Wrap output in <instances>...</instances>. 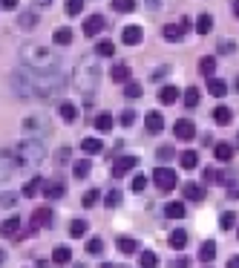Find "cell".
I'll return each mask as SVG.
<instances>
[{"label": "cell", "mask_w": 239, "mask_h": 268, "mask_svg": "<svg viewBox=\"0 0 239 268\" xmlns=\"http://www.w3.org/2000/svg\"><path fill=\"white\" fill-rule=\"evenodd\" d=\"M64 87V72L61 70H35V67H21L12 72V90L21 98H49L61 93Z\"/></svg>", "instance_id": "cell-1"}, {"label": "cell", "mask_w": 239, "mask_h": 268, "mask_svg": "<svg viewBox=\"0 0 239 268\" xmlns=\"http://www.w3.org/2000/svg\"><path fill=\"white\" fill-rule=\"evenodd\" d=\"M23 67H35V70H61V58L44 44H26L21 49Z\"/></svg>", "instance_id": "cell-2"}, {"label": "cell", "mask_w": 239, "mask_h": 268, "mask_svg": "<svg viewBox=\"0 0 239 268\" xmlns=\"http://www.w3.org/2000/svg\"><path fill=\"white\" fill-rule=\"evenodd\" d=\"M98 81H101V67H98L92 58H84L78 67H75V72H72V84L87 95L98 87Z\"/></svg>", "instance_id": "cell-3"}, {"label": "cell", "mask_w": 239, "mask_h": 268, "mask_svg": "<svg viewBox=\"0 0 239 268\" xmlns=\"http://www.w3.org/2000/svg\"><path fill=\"white\" fill-rule=\"evenodd\" d=\"M12 153H15V159H18V164H38L41 159H44V139H32V136H26L23 141H18V147H12Z\"/></svg>", "instance_id": "cell-4"}, {"label": "cell", "mask_w": 239, "mask_h": 268, "mask_svg": "<svg viewBox=\"0 0 239 268\" xmlns=\"http://www.w3.org/2000/svg\"><path fill=\"white\" fill-rule=\"evenodd\" d=\"M23 133H26V136H32V139H46V136H49V121H46L44 116H29V118H23Z\"/></svg>", "instance_id": "cell-5"}, {"label": "cell", "mask_w": 239, "mask_h": 268, "mask_svg": "<svg viewBox=\"0 0 239 268\" xmlns=\"http://www.w3.org/2000/svg\"><path fill=\"white\" fill-rule=\"evenodd\" d=\"M153 182H156V187H159V190H164V193L179 185L176 170H170V167H156V170H153Z\"/></svg>", "instance_id": "cell-6"}, {"label": "cell", "mask_w": 239, "mask_h": 268, "mask_svg": "<svg viewBox=\"0 0 239 268\" xmlns=\"http://www.w3.org/2000/svg\"><path fill=\"white\" fill-rule=\"evenodd\" d=\"M18 167H21V164H18V159H15V153H12V150H0V182L12 179Z\"/></svg>", "instance_id": "cell-7"}, {"label": "cell", "mask_w": 239, "mask_h": 268, "mask_svg": "<svg viewBox=\"0 0 239 268\" xmlns=\"http://www.w3.org/2000/svg\"><path fill=\"white\" fill-rule=\"evenodd\" d=\"M136 167H138L136 156H118V159H115V164H113V176H115V179H121L124 173L136 170Z\"/></svg>", "instance_id": "cell-8"}, {"label": "cell", "mask_w": 239, "mask_h": 268, "mask_svg": "<svg viewBox=\"0 0 239 268\" xmlns=\"http://www.w3.org/2000/svg\"><path fill=\"white\" fill-rule=\"evenodd\" d=\"M173 133H176V139H193L196 136V127H193V121L190 118H179L176 124H173Z\"/></svg>", "instance_id": "cell-9"}, {"label": "cell", "mask_w": 239, "mask_h": 268, "mask_svg": "<svg viewBox=\"0 0 239 268\" xmlns=\"http://www.w3.org/2000/svg\"><path fill=\"white\" fill-rule=\"evenodd\" d=\"M144 127H147V133H161L164 130V116H161L159 110H150L147 116H144Z\"/></svg>", "instance_id": "cell-10"}, {"label": "cell", "mask_w": 239, "mask_h": 268, "mask_svg": "<svg viewBox=\"0 0 239 268\" xmlns=\"http://www.w3.org/2000/svg\"><path fill=\"white\" fill-rule=\"evenodd\" d=\"M101 29H104V18H101V15H90V18L84 21V35H87V38L101 35Z\"/></svg>", "instance_id": "cell-11"}, {"label": "cell", "mask_w": 239, "mask_h": 268, "mask_svg": "<svg viewBox=\"0 0 239 268\" xmlns=\"http://www.w3.org/2000/svg\"><path fill=\"white\" fill-rule=\"evenodd\" d=\"M121 41H124L127 47H138V44L144 41V32H141V26H127L124 32H121Z\"/></svg>", "instance_id": "cell-12"}, {"label": "cell", "mask_w": 239, "mask_h": 268, "mask_svg": "<svg viewBox=\"0 0 239 268\" xmlns=\"http://www.w3.org/2000/svg\"><path fill=\"white\" fill-rule=\"evenodd\" d=\"M58 116L64 118L67 124H72V121H78V107L72 104V101H61L58 104Z\"/></svg>", "instance_id": "cell-13"}, {"label": "cell", "mask_w": 239, "mask_h": 268, "mask_svg": "<svg viewBox=\"0 0 239 268\" xmlns=\"http://www.w3.org/2000/svg\"><path fill=\"white\" fill-rule=\"evenodd\" d=\"M184 199H190V202H202L205 199V185H196V182H184Z\"/></svg>", "instance_id": "cell-14"}, {"label": "cell", "mask_w": 239, "mask_h": 268, "mask_svg": "<svg viewBox=\"0 0 239 268\" xmlns=\"http://www.w3.org/2000/svg\"><path fill=\"white\" fill-rule=\"evenodd\" d=\"M18 231H21V219H18V216H9V219L0 225V233H3L6 239H15V236H18Z\"/></svg>", "instance_id": "cell-15"}, {"label": "cell", "mask_w": 239, "mask_h": 268, "mask_svg": "<svg viewBox=\"0 0 239 268\" xmlns=\"http://www.w3.org/2000/svg\"><path fill=\"white\" fill-rule=\"evenodd\" d=\"M184 35H187V32H184L182 24H167L161 29V38H164V41H179V38H184Z\"/></svg>", "instance_id": "cell-16"}, {"label": "cell", "mask_w": 239, "mask_h": 268, "mask_svg": "<svg viewBox=\"0 0 239 268\" xmlns=\"http://www.w3.org/2000/svg\"><path fill=\"white\" fill-rule=\"evenodd\" d=\"M130 75H133V72H130L127 64H115L113 70H110V78H113L115 84H127V81H130Z\"/></svg>", "instance_id": "cell-17"}, {"label": "cell", "mask_w": 239, "mask_h": 268, "mask_svg": "<svg viewBox=\"0 0 239 268\" xmlns=\"http://www.w3.org/2000/svg\"><path fill=\"white\" fill-rule=\"evenodd\" d=\"M52 222V210L49 208H38L32 216V228H44V225H49Z\"/></svg>", "instance_id": "cell-18"}, {"label": "cell", "mask_w": 239, "mask_h": 268, "mask_svg": "<svg viewBox=\"0 0 239 268\" xmlns=\"http://www.w3.org/2000/svg\"><path fill=\"white\" fill-rule=\"evenodd\" d=\"M213 256H216V242H213V239H207V242L199 245V259H202V262H210Z\"/></svg>", "instance_id": "cell-19"}, {"label": "cell", "mask_w": 239, "mask_h": 268, "mask_svg": "<svg viewBox=\"0 0 239 268\" xmlns=\"http://www.w3.org/2000/svg\"><path fill=\"white\" fill-rule=\"evenodd\" d=\"M69 259H72V251H69L67 245H58L55 251H52V262L55 265H67Z\"/></svg>", "instance_id": "cell-20"}, {"label": "cell", "mask_w": 239, "mask_h": 268, "mask_svg": "<svg viewBox=\"0 0 239 268\" xmlns=\"http://www.w3.org/2000/svg\"><path fill=\"white\" fill-rule=\"evenodd\" d=\"M207 93L216 95V98H222V95H228V84L219 81V78H207Z\"/></svg>", "instance_id": "cell-21"}, {"label": "cell", "mask_w": 239, "mask_h": 268, "mask_svg": "<svg viewBox=\"0 0 239 268\" xmlns=\"http://www.w3.org/2000/svg\"><path fill=\"white\" fill-rule=\"evenodd\" d=\"M67 193V187L61 185V182H49V185H44V196L46 199H61Z\"/></svg>", "instance_id": "cell-22"}, {"label": "cell", "mask_w": 239, "mask_h": 268, "mask_svg": "<svg viewBox=\"0 0 239 268\" xmlns=\"http://www.w3.org/2000/svg\"><path fill=\"white\" fill-rule=\"evenodd\" d=\"M176 101H179V90L176 87H161L159 104H176Z\"/></svg>", "instance_id": "cell-23"}, {"label": "cell", "mask_w": 239, "mask_h": 268, "mask_svg": "<svg viewBox=\"0 0 239 268\" xmlns=\"http://www.w3.org/2000/svg\"><path fill=\"white\" fill-rule=\"evenodd\" d=\"M18 26L26 29V32H32L35 26H38V15H35V12H23L21 18H18Z\"/></svg>", "instance_id": "cell-24"}, {"label": "cell", "mask_w": 239, "mask_h": 268, "mask_svg": "<svg viewBox=\"0 0 239 268\" xmlns=\"http://www.w3.org/2000/svg\"><path fill=\"white\" fill-rule=\"evenodd\" d=\"M199 72H202L205 78H210V75L216 72V58H213V55H207V58H202V61H199Z\"/></svg>", "instance_id": "cell-25"}, {"label": "cell", "mask_w": 239, "mask_h": 268, "mask_svg": "<svg viewBox=\"0 0 239 268\" xmlns=\"http://www.w3.org/2000/svg\"><path fill=\"white\" fill-rule=\"evenodd\" d=\"M164 213H167L170 219H182L184 216V202H167V205H164Z\"/></svg>", "instance_id": "cell-26"}, {"label": "cell", "mask_w": 239, "mask_h": 268, "mask_svg": "<svg viewBox=\"0 0 239 268\" xmlns=\"http://www.w3.org/2000/svg\"><path fill=\"white\" fill-rule=\"evenodd\" d=\"M230 118H233L230 107H216V110H213V121H216V124H222V127H225V124H230Z\"/></svg>", "instance_id": "cell-27"}, {"label": "cell", "mask_w": 239, "mask_h": 268, "mask_svg": "<svg viewBox=\"0 0 239 268\" xmlns=\"http://www.w3.org/2000/svg\"><path fill=\"white\" fill-rule=\"evenodd\" d=\"M210 29H213V18H210V15H199V18H196V32H199V35H207Z\"/></svg>", "instance_id": "cell-28"}, {"label": "cell", "mask_w": 239, "mask_h": 268, "mask_svg": "<svg viewBox=\"0 0 239 268\" xmlns=\"http://www.w3.org/2000/svg\"><path fill=\"white\" fill-rule=\"evenodd\" d=\"M90 170H92V162H87V159L72 164V176H75V179H87V176H90Z\"/></svg>", "instance_id": "cell-29"}, {"label": "cell", "mask_w": 239, "mask_h": 268, "mask_svg": "<svg viewBox=\"0 0 239 268\" xmlns=\"http://www.w3.org/2000/svg\"><path fill=\"white\" fill-rule=\"evenodd\" d=\"M115 245H118L124 254H136V251H138V242H136V239H130V236H118Z\"/></svg>", "instance_id": "cell-30"}, {"label": "cell", "mask_w": 239, "mask_h": 268, "mask_svg": "<svg viewBox=\"0 0 239 268\" xmlns=\"http://www.w3.org/2000/svg\"><path fill=\"white\" fill-rule=\"evenodd\" d=\"M95 130H101V133L113 130V116H110V113H98V116H95Z\"/></svg>", "instance_id": "cell-31"}, {"label": "cell", "mask_w": 239, "mask_h": 268, "mask_svg": "<svg viewBox=\"0 0 239 268\" xmlns=\"http://www.w3.org/2000/svg\"><path fill=\"white\" fill-rule=\"evenodd\" d=\"M81 147H84V153H90V156H95V153L104 150L101 139H84V141H81Z\"/></svg>", "instance_id": "cell-32"}, {"label": "cell", "mask_w": 239, "mask_h": 268, "mask_svg": "<svg viewBox=\"0 0 239 268\" xmlns=\"http://www.w3.org/2000/svg\"><path fill=\"white\" fill-rule=\"evenodd\" d=\"M41 190H44V179H32L29 185L23 187V196H26V199H32V196H38Z\"/></svg>", "instance_id": "cell-33"}, {"label": "cell", "mask_w": 239, "mask_h": 268, "mask_svg": "<svg viewBox=\"0 0 239 268\" xmlns=\"http://www.w3.org/2000/svg\"><path fill=\"white\" fill-rule=\"evenodd\" d=\"M55 44L58 47H67V44H72V29H67V26H64V29H55Z\"/></svg>", "instance_id": "cell-34"}, {"label": "cell", "mask_w": 239, "mask_h": 268, "mask_svg": "<svg viewBox=\"0 0 239 268\" xmlns=\"http://www.w3.org/2000/svg\"><path fill=\"white\" fill-rule=\"evenodd\" d=\"M84 233H87V222H84V219H72V222H69V236L81 239Z\"/></svg>", "instance_id": "cell-35"}, {"label": "cell", "mask_w": 239, "mask_h": 268, "mask_svg": "<svg viewBox=\"0 0 239 268\" xmlns=\"http://www.w3.org/2000/svg\"><path fill=\"white\" fill-rule=\"evenodd\" d=\"M213 153H216V159H219V162H230L236 150H233L230 144H216V150H213Z\"/></svg>", "instance_id": "cell-36"}, {"label": "cell", "mask_w": 239, "mask_h": 268, "mask_svg": "<svg viewBox=\"0 0 239 268\" xmlns=\"http://www.w3.org/2000/svg\"><path fill=\"white\" fill-rule=\"evenodd\" d=\"M179 162H182V167H184V170H193L196 164H199V156H196L193 150H184V153H182V159H179Z\"/></svg>", "instance_id": "cell-37"}, {"label": "cell", "mask_w": 239, "mask_h": 268, "mask_svg": "<svg viewBox=\"0 0 239 268\" xmlns=\"http://www.w3.org/2000/svg\"><path fill=\"white\" fill-rule=\"evenodd\" d=\"M113 9L121 15H130L133 9H136V0H113Z\"/></svg>", "instance_id": "cell-38"}, {"label": "cell", "mask_w": 239, "mask_h": 268, "mask_svg": "<svg viewBox=\"0 0 239 268\" xmlns=\"http://www.w3.org/2000/svg\"><path fill=\"white\" fill-rule=\"evenodd\" d=\"M170 245L176 248V251H182L184 245H187V233H184V231H173L170 233Z\"/></svg>", "instance_id": "cell-39"}, {"label": "cell", "mask_w": 239, "mask_h": 268, "mask_svg": "<svg viewBox=\"0 0 239 268\" xmlns=\"http://www.w3.org/2000/svg\"><path fill=\"white\" fill-rule=\"evenodd\" d=\"M95 52H98L101 58H110V55L115 52V44H113V41H98V47H95Z\"/></svg>", "instance_id": "cell-40"}, {"label": "cell", "mask_w": 239, "mask_h": 268, "mask_svg": "<svg viewBox=\"0 0 239 268\" xmlns=\"http://www.w3.org/2000/svg\"><path fill=\"white\" fill-rule=\"evenodd\" d=\"M138 262H141V268H156L159 265V256L153 254V251H144V254L138 256Z\"/></svg>", "instance_id": "cell-41"}, {"label": "cell", "mask_w": 239, "mask_h": 268, "mask_svg": "<svg viewBox=\"0 0 239 268\" xmlns=\"http://www.w3.org/2000/svg\"><path fill=\"white\" fill-rule=\"evenodd\" d=\"M121 190H110V193H107V196H104V205H107V208H118V205H121Z\"/></svg>", "instance_id": "cell-42"}, {"label": "cell", "mask_w": 239, "mask_h": 268, "mask_svg": "<svg viewBox=\"0 0 239 268\" xmlns=\"http://www.w3.org/2000/svg\"><path fill=\"white\" fill-rule=\"evenodd\" d=\"M233 222H236V213H233V210H225V213L219 216V225H222V231H230V228H233Z\"/></svg>", "instance_id": "cell-43"}, {"label": "cell", "mask_w": 239, "mask_h": 268, "mask_svg": "<svg viewBox=\"0 0 239 268\" xmlns=\"http://www.w3.org/2000/svg\"><path fill=\"white\" fill-rule=\"evenodd\" d=\"M104 251V242L98 239V236H92V239H87V254H92V256H98Z\"/></svg>", "instance_id": "cell-44"}, {"label": "cell", "mask_w": 239, "mask_h": 268, "mask_svg": "<svg viewBox=\"0 0 239 268\" xmlns=\"http://www.w3.org/2000/svg\"><path fill=\"white\" fill-rule=\"evenodd\" d=\"M124 95H127V98H141V84H136V81H127Z\"/></svg>", "instance_id": "cell-45"}, {"label": "cell", "mask_w": 239, "mask_h": 268, "mask_svg": "<svg viewBox=\"0 0 239 268\" xmlns=\"http://www.w3.org/2000/svg\"><path fill=\"white\" fill-rule=\"evenodd\" d=\"M98 199H101V193H98V190L92 187V190H87V193H84V199H81V202H84V208H92V205H95Z\"/></svg>", "instance_id": "cell-46"}, {"label": "cell", "mask_w": 239, "mask_h": 268, "mask_svg": "<svg viewBox=\"0 0 239 268\" xmlns=\"http://www.w3.org/2000/svg\"><path fill=\"white\" fill-rule=\"evenodd\" d=\"M130 187H133V193H141L144 187H147V176H133V182H130Z\"/></svg>", "instance_id": "cell-47"}, {"label": "cell", "mask_w": 239, "mask_h": 268, "mask_svg": "<svg viewBox=\"0 0 239 268\" xmlns=\"http://www.w3.org/2000/svg\"><path fill=\"white\" fill-rule=\"evenodd\" d=\"M64 9H67V15H81L84 0H67V3H64Z\"/></svg>", "instance_id": "cell-48"}, {"label": "cell", "mask_w": 239, "mask_h": 268, "mask_svg": "<svg viewBox=\"0 0 239 268\" xmlns=\"http://www.w3.org/2000/svg\"><path fill=\"white\" fill-rule=\"evenodd\" d=\"M196 104H199V90L190 87V90L184 93V107H196Z\"/></svg>", "instance_id": "cell-49"}, {"label": "cell", "mask_w": 239, "mask_h": 268, "mask_svg": "<svg viewBox=\"0 0 239 268\" xmlns=\"http://www.w3.org/2000/svg\"><path fill=\"white\" fill-rule=\"evenodd\" d=\"M233 49H236L233 41H219V55H228V52H233Z\"/></svg>", "instance_id": "cell-50"}, {"label": "cell", "mask_w": 239, "mask_h": 268, "mask_svg": "<svg viewBox=\"0 0 239 268\" xmlns=\"http://www.w3.org/2000/svg\"><path fill=\"white\" fill-rule=\"evenodd\" d=\"M133 121H136V110H124V113H121V124H124V127H130Z\"/></svg>", "instance_id": "cell-51"}, {"label": "cell", "mask_w": 239, "mask_h": 268, "mask_svg": "<svg viewBox=\"0 0 239 268\" xmlns=\"http://www.w3.org/2000/svg\"><path fill=\"white\" fill-rule=\"evenodd\" d=\"M69 156H72V150H69V147H61V150L55 153V159H58V164H67V159Z\"/></svg>", "instance_id": "cell-52"}, {"label": "cell", "mask_w": 239, "mask_h": 268, "mask_svg": "<svg viewBox=\"0 0 239 268\" xmlns=\"http://www.w3.org/2000/svg\"><path fill=\"white\" fill-rule=\"evenodd\" d=\"M159 159H164V162L173 159V147H170V144H161V147H159Z\"/></svg>", "instance_id": "cell-53"}, {"label": "cell", "mask_w": 239, "mask_h": 268, "mask_svg": "<svg viewBox=\"0 0 239 268\" xmlns=\"http://www.w3.org/2000/svg\"><path fill=\"white\" fill-rule=\"evenodd\" d=\"M3 3V9H18V0H0Z\"/></svg>", "instance_id": "cell-54"}, {"label": "cell", "mask_w": 239, "mask_h": 268, "mask_svg": "<svg viewBox=\"0 0 239 268\" xmlns=\"http://www.w3.org/2000/svg\"><path fill=\"white\" fill-rule=\"evenodd\" d=\"M144 6H147V9H159L161 0H144Z\"/></svg>", "instance_id": "cell-55"}, {"label": "cell", "mask_w": 239, "mask_h": 268, "mask_svg": "<svg viewBox=\"0 0 239 268\" xmlns=\"http://www.w3.org/2000/svg\"><path fill=\"white\" fill-rule=\"evenodd\" d=\"M164 75H167V70H164V67H161L159 72H153V81H161V78H164Z\"/></svg>", "instance_id": "cell-56"}, {"label": "cell", "mask_w": 239, "mask_h": 268, "mask_svg": "<svg viewBox=\"0 0 239 268\" xmlns=\"http://www.w3.org/2000/svg\"><path fill=\"white\" fill-rule=\"evenodd\" d=\"M0 202H3V205H12V202H15V196H12V193H3V196H0Z\"/></svg>", "instance_id": "cell-57"}, {"label": "cell", "mask_w": 239, "mask_h": 268, "mask_svg": "<svg viewBox=\"0 0 239 268\" xmlns=\"http://www.w3.org/2000/svg\"><path fill=\"white\" fill-rule=\"evenodd\" d=\"M170 268H187V259H176V262H170Z\"/></svg>", "instance_id": "cell-58"}, {"label": "cell", "mask_w": 239, "mask_h": 268, "mask_svg": "<svg viewBox=\"0 0 239 268\" xmlns=\"http://www.w3.org/2000/svg\"><path fill=\"white\" fill-rule=\"evenodd\" d=\"M228 268H239V256H230V259H228Z\"/></svg>", "instance_id": "cell-59"}, {"label": "cell", "mask_w": 239, "mask_h": 268, "mask_svg": "<svg viewBox=\"0 0 239 268\" xmlns=\"http://www.w3.org/2000/svg\"><path fill=\"white\" fill-rule=\"evenodd\" d=\"M38 268H52V265H49L46 259H38Z\"/></svg>", "instance_id": "cell-60"}, {"label": "cell", "mask_w": 239, "mask_h": 268, "mask_svg": "<svg viewBox=\"0 0 239 268\" xmlns=\"http://www.w3.org/2000/svg\"><path fill=\"white\" fill-rule=\"evenodd\" d=\"M233 15L239 18V0H233Z\"/></svg>", "instance_id": "cell-61"}, {"label": "cell", "mask_w": 239, "mask_h": 268, "mask_svg": "<svg viewBox=\"0 0 239 268\" xmlns=\"http://www.w3.org/2000/svg\"><path fill=\"white\" fill-rule=\"evenodd\" d=\"M3 262H6V254H3V251H0V268H3Z\"/></svg>", "instance_id": "cell-62"}, {"label": "cell", "mask_w": 239, "mask_h": 268, "mask_svg": "<svg viewBox=\"0 0 239 268\" xmlns=\"http://www.w3.org/2000/svg\"><path fill=\"white\" fill-rule=\"evenodd\" d=\"M101 268H115V265H113V262H104V265H101Z\"/></svg>", "instance_id": "cell-63"}, {"label": "cell", "mask_w": 239, "mask_h": 268, "mask_svg": "<svg viewBox=\"0 0 239 268\" xmlns=\"http://www.w3.org/2000/svg\"><path fill=\"white\" fill-rule=\"evenodd\" d=\"M236 147H239V136H236Z\"/></svg>", "instance_id": "cell-64"}]
</instances>
